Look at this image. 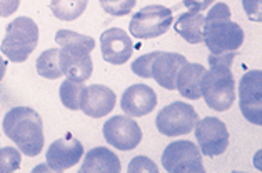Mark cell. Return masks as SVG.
<instances>
[{
    "instance_id": "6da1fadb",
    "label": "cell",
    "mask_w": 262,
    "mask_h": 173,
    "mask_svg": "<svg viewBox=\"0 0 262 173\" xmlns=\"http://www.w3.org/2000/svg\"><path fill=\"white\" fill-rule=\"evenodd\" d=\"M237 52H226L210 55V70L204 75L201 93L209 108L215 112H226L232 107L235 100V80L231 70L232 60Z\"/></svg>"
},
{
    "instance_id": "7a4b0ae2",
    "label": "cell",
    "mask_w": 262,
    "mask_h": 173,
    "mask_svg": "<svg viewBox=\"0 0 262 173\" xmlns=\"http://www.w3.org/2000/svg\"><path fill=\"white\" fill-rule=\"evenodd\" d=\"M55 42L60 45L59 65L62 73L67 79L85 83L94 72L91 52L95 48V40L89 35L63 29L55 34Z\"/></svg>"
},
{
    "instance_id": "3957f363",
    "label": "cell",
    "mask_w": 262,
    "mask_h": 173,
    "mask_svg": "<svg viewBox=\"0 0 262 173\" xmlns=\"http://www.w3.org/2000/svg\"><path fill=\"white\" fill-rule=\"evenodd\" d=\"M4 133L24 155L37 157L43 149V121L30 107H14L4 117Z\"/></svg>"
},
{
    "instance_id": "277c9868",
    "label": "cell",
    "mask_w": 262,
    "mask_h": 173,
    "mask_svg": "<svg viewBox=\"0 0 262 173\" xmlns=\"http://www.w3.org/2000/svg\"><path fill=\"white\" fill-rule=\"evenodd\" d=\"M204 43L210 54L219 55L226 52H237L244 43V30L239 23L231 20L229 5L219 2L209 10L204 23Z\"/></svg>"
},
{
    "instance_id": "5b68a950",
    "label": "cell",
    "mask_w": 262,
    "mask_h": 173,
    "mask_svg": "<svg viewBox=\"0 0 262 173\" xmlns=\"http://www.w3.org/2000/svg\"><path fill=\"white\" fill-rule=\"evenodd\" d=\"M39 45V27L29 17H17L5 29L2 40V54L9 60L22 63Z\"/></svg>"
},
{
    "instance_id": "8992f818",
    "label": "cell",
    "mask_w": 262,
    "mask_h": 173,
    "mask_svg": "<svg viewBox=\"0 0 262 173\" xmlns=\"http://www.w3.org/2000/svg\"><path fill=\"white\" fill-rule=\"evenodd\" d=\"M174 23V14L164 5H149L134 14L130 18V34L139 40L157 38L167 32Z\"/></svg>"
},
{
    "instance_id": "52a82bcc",
    "label": "cell",
    "mask_w": 262,
    "mask_h": 173,
    "mask_svg": "<svg viewBox=\"0 0 262 173\" xmlns=\"http://www.w3.org/2000/svg\"><path fill=\"white\" fill-rule=\"evenodd\" d=\"M162 166L170 173H204L202 152L189 140H177L165 146L162 153Z\"/></svg>"
},
{
    "instance_id": "ba28073f",
    "label": "cell",
    "mask_w": 262,
    "mask_h": 173,
    "mask_svg": "<svg viewBox=\"0 0 262 173\" xmlns=\"http://www.w3.org/2000/svg\"><path fill=\"white\" fill-rule=\"evenodd\" d=\"M197 120H199V115L194 110V107L184 102H174L157 113L156 125L162 135L179 137L192 132Z\"/></svg>"
},
{
    "instance_id": "9c48e42d",
    "label": "cell",
    "mask_w": 262,
    "mask_h": 173,
    "mask_svg": "<svg viewBox=\"0 0 262 173\" xmlns=\"http://www.w3.org/2000/svg\"><path fill=\"white\" fill-rule=\"evenodd\" d=\"M105 142L117 150L130 152L137 149L139 143L142 142V130L136 120L125 115H116L108 118L104 128H102Z\"/></svg>"
},
{
    "instance_id": "30bf717a",
    "label": "cell",
    "mask_w": 262,
    "mask_h": 173,
    "mask_svg": "<svg viewBox=\"0 0 262 173\" xmlns=\"http://www.w3.org/2000/svg\"><path fill=\"white\" fill-rule=\"evenodd\" d=\"M195 138L206 157H219L229 146V130L222 120L206 117L195 121Z\"/></svg>"
},
{
    "instance_id": "8fae6325",
    "label": "cell",
    "mask_w": 262,
    "mask_h": 173,
    "mask_svg": "<svg viewBox=\"0 0 262 173\" xmlns=\"http://www.w3.org/2000/svg\"><path fill=\"white\" fill-rule=\"evenodd\" d=\"M239 104L244 118L251 123L262 125V72L249 70L239 83Z\"/></svg>"
},
{
    "instance_id": "7c38bea8",
    "label": "cell",
    "mask_w": 262,
    "mask_h": 173,
    "mask_svg": "<svg viewBox=\"0 0 262 173\" xmlns=\"http://www.w3.org/2000/svg\"><path fill=\"white\" fill-rule=\"evenodd\" d=\"M84 155V145L79 138L67 133L66 137L57 138L50 143L46 153L49 168L52 171H66L79 163Z\"/></svg>"
},
{
    "instance_id": "4fadbf2b",
    "label": "cell",
    "mask_w": 262,
    "mask_h": 173,
    "mask_svg": "<svg viewBox=\"0 0 262 173\" xmlns=\"http://www.w3.org/2000/svg\"><path fill=\"white\" fill-rule=\"evenodd\" d=\"M116 93L112 88L107 85H95L84 87L80 98V110L84 112L87 117L92 118H104L108 113L114 110L116 107Z\"/></svg>"
},
{
    "instance_id": "5bb4252c",
    "label": "cell",
    "mask_w": 262,
    "mask_h": 173,
    "mask_svg": "<svg viewBox=\"0 0 262 173\" xmlns=\"http://www.w3.org/2000/svg\"><path fill=\"white\" fill-rule=\"evenodd\" d=\"M100 50L104 60L112 65H124L134 54V43L122 29H108L100 35Z\"/></svg>"
},
{
    "instance_id": "9a60e30c",
    "label": "cell",
    "mask_w": 262,
    "mask_h": 173,
    "mask_svg": "<svg viewBox=\"0 0 262 173\" xmlns=\"http://www.w3.org/2000/svg\"><path fill=\"white\" fill-rule=\"evenodd\" d=\"M157 107V95L154 88L145 83H136L130 85L122 93L120 98V108L129 117H145Z\"/></svg>"
},
{
    "instance_id": "2e32d148",
    "label": "cell",
    "mask_w": 262,
    "mask_h": 173,
    "mask_svg": "<svg viewBox=\"0 0 262 173\" xmlns=\"http://www.w3.org/2000/svg\"><path fill=\"white\" fill-rule=\"evenodd\" d=\"M185 63L187 59L181 54L176 52H159L156 59L152 60L150 73L159 85L165 90H176V80L177 73Z\"/></svg>"
},
{
    "instance_id": "e0dca14e",
    "label": "cell",
    "mask_w": 262,
    "mask_h": 173,
    "mask_svg": "<svg viewBox=\"0 0 262 173\" xmlns=\"http://www.w3.org/2000/svg\"><path fill=\"white\" fill-rule=\"evenodd\" d=\"M206 67H202L201 63H185V65L179 70L176 88L184 98L189 100H199L202 97L201 87L204 75H206Z\"/></svg>"
},
{
    "instance_id": "ac0fdd59",
    "label": "cell",
    "mask_w": 262,
    "mask_h": 173,
    "mask_svg": "<svg viewBox=\"0 0 262 173\" xmlns=\"http://www.w3.org/2000/svg\"><path fill=\"white\" fill-rule=\"evenodd\" d=\"M122 165H120L119 157L112 150L105 146H95L85 155L84 163L80 166V173L89 171H108V173H119Z\"/></svg>"
},
{
    "instance_id": "d6986e66",
    "label": "cell",
    "mask_w": 262,
    "mask_h": 173,
    "mask_svg": "<svg viewBox=\"0 0 262 173\" xmlns=\"http://www.w3.org/2000/svg\"><path fill=\"white\" fill-rule=\"evenodd\" d=\"M204 23H206V17L201 12L189 10L179 17L172 23V27L185 42L194 45V43H201L204 40Z\"/></svg>"
},
{
    "instance_id": "ffe728a7",
    "label": "cell",
    "mask_w": 262,
    "mask_h": 173,
    "mask_svg": "<svg viewBox=\"0 0 262 173\" xmlns=\"http://www.w3.org/2000/svg\"><path fill=\"white\" fill-rule=\"evenodd\" d=\"M87 4L89 0H52L50 2V10L59 20L72 22L84 14Z\"/></svg>"
},
{
    "instance_id": "44dd1931",
    "label": "cell",
    "mask_w": 262,
    "mask_h": 173,
    "mask_svg": "<svg viewBox=\"0 0 262 173\" xmlns=\"http://www.w3.org/2000/svg\"><path fill=\"white\" fill-rule=\"evenodd\" d=\"M37 73L47 80H55L62 77V70L59 65V48H49L46 50L35 63Z\"/></svg>"
},
{
    "instance_id": "7402d4cb",
    "label": "cell",
    "mask_w": 262,
    "mask_h": 173,
    "mask_svg": "<svg viewBox=\"0 0 262 173\" xmlns=\"http://www.w3.org/2000/svg\"><path fill=\"white\" fill-rule=\"evenodd\" d=\"M84 87V82H77L72 79L63 80L59 88L60 102L63 104V107H67L69 110H80V98Z\"/></svg>"
},
{
    "instance_id": "603a6c76",
    "label": "cell",
    "mask_w": 262,
    "mask_h": 173,
    "mask_svg": "<svg viewBox=\"0 0 262 173\" xmlns=\"http://www.w3.org/2000/svg\"><path fill=\"white\" fill-rule=\"evenodd\" d=\"M20 150L15 146H4L0 149V173H10L20 168Z\"/></svg>"
},
{
    "instance_id": "cb8c5ba5",
    "label": "cell",
    "mask_w": 262,
    "mask_h": 173,
    "mask_svg": "<svg viewBox=\"0 0 262 173\" xmlns=\"http://www.w3.org/2000/svg\"><path fill=\"white\" fill-rule=\"evenodd\" d=\"M100 7L112 17H124L130 14L132 9L136 7L137 0H99Z\"/></svg>"
},
{
    "instance_id": "d4e9b609",
    "label": "cell",
    "mask_w": 262,
    "mask_h": 173,
    "mask_svg": "<svg viewBox=\"0 0 262 173\" xmlns=\"http://www.w3.org/2000/svg\"><path fill=\"white\" fill-rule=\"evenodd\" d=\"M159 52H150V54H145L142 57L132 63V72L136 73L140 79H152V73H150V67H152V60L156 59V55Z\"/></svg>"
},
{
    "instance_id": "484cf974",
    "label": "cell",
    "mask_w": 262,
    "mask_h": 173,
    "mask_svg": "<svg viewBox=\"0 0 262 173\" xmlns=\"http://www.w3.org/2000/svg\"><path fill=\"white\" fill-rule=\"evenodd\" d=\"M129 173H139V171H152V173H157L159 171V166L152 162L150 158H147L144 155L132 158V162L129 163Z\"/></svg>"
},
{
    "instance_id": "4316f807",
    "label": "cell",
    "mask_w": 262,
    "mask_h": 173,
    "mask_svg": "<svg viewBox=\"0 0 262 173\" xmlns=\"http://www.w3.org/2000/svg\"><path fill=\"white\" fill-rule=\"evenodd\" d=\"M244 10L249 17V20L260 22L262 20V0H242Z\"/></svg>"
},
{
    "instance_id": "83f0119b",
    "label": "cell",
    "mask_w": 262,
    "mask_h": 173,
    "mask_svg": "<svg viewBox=\"0 0 262 173\" xmlns=\"http://www.w3.org/2000/svg\"><path fill=\"white\" fill-rule=\"evenodd\" d=\"M215 0H182L184 7H187L189 10L194 12H204L212 5Z\"/></svg>"
},
{
    "instance_id": "f1b7e54d",
    "label": "cell",
    "mask_w": 262,
    "mask_h": 173,
    "mask_svg": "<svg viewBox=\"0 0 262 173\" xmlns=\"http://www.w3.org/2000/svg\"><path fill=\"white\" fill-rule=\"evenodd\" d=\"M20 5V0H0V17H10L15 14Z\"/></svg>"
},
{
    "instance_id": "f546056e",
    "label": "cell",
    "mask_w": 262,
    "mask_h": 173,
    "mask_svg": "<svg viewBox=\"0 0 262 173\" xmlns=\"http://www.w3.org/2000/svg\"><path fill=\"white\" fill-rule=\"evenodd\" d=\"M5 70H7V62L2 59V55H0V82L4 80L5 77Z\"/></svg>"
}]
</instances>
